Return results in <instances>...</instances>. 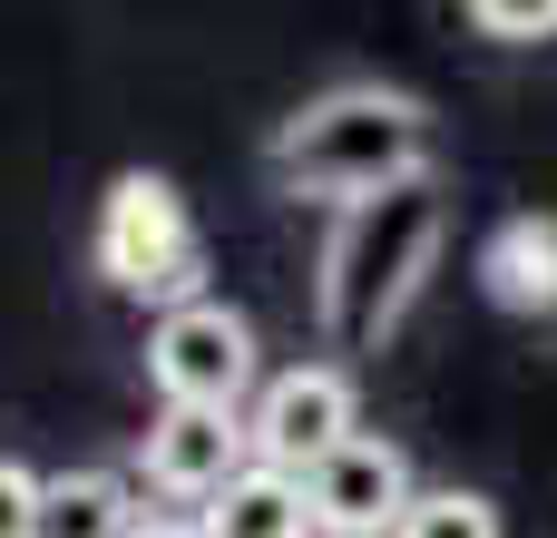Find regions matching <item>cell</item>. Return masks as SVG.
Returning <instances> with one entry per match:
<instances>
[{"label":"cell","mask_w":557,"mask_h":538,"mask_svg":"<svg viewBox=\"0 0 557 538\" xmlns=\"http://www.w3.org/2000/svg\"><path fill=\"white\" fill-rule=\"evenodd\" d=\"M98 274L117 284V294H137V304H157V314H176V304H206V245H196V216H186V196L166 186V176H117L108 186V206H98Z\"/></svg>","instance_id":"3957f363"},{"label":"cell","mask_w":557,"mask_h":538,"mask_svg":"<svg viewBox=\"0 0 557 538\" xmlns=\"http://www.w3.org/2000/svg\"><path fill=\"white\" fill-rule=\"evenodd\" d=\"M39 500H49V480L0 461V538H39Z\"/></svg>","instance_id":"4fadbf2b"},{"label":"cell","mask_w":557,"mask_h":538,"mask_svg":"<svg viewBox=\"0 0 557 538\" xmlns=\"http://www.w3.org/2000/svg\"><path fill=\"white\" fill-rule=\"evenodd\" d=\"M245 431H255V461L264 470H323L343 441H352V372L343 363H294V372H274L264 382V402L245 412Z\"/></svg>","instance_id":"5b68a950"},{"label":"cell","mask_w":557,"mask_h":538,"mask_svg":"<svg viewBox=\"0 0 557 538\" xmlns=\"http://www.w3.org/2000/svg\"><path fill=\"white\" fill-rule=\"evenodd\" d=\"M441 255V186L411 176V186H382L362 206H343L333 245H323V333L343 353H382L421 294Z\"/></svg>","instance_id":"6da1fadb"},{"label":"cell","mask_w":557,"mask_h":538,"mask_svg":"<svg viewBox=\"0 0 557 538\" xmlns=\"http://www.w3.org/2000/svg\"><path fill=\"white\" fill-rule=\"evenodd\" d=\"M147 480L166 490V500H215L225 480H245L255 470V431H245V412H196V402H166L157 421H147Z\"/></svg>","instance_id":"52a82bcc"},{"label":"cell","mask_w":557,"mask_h":538,"mask_svg":"<svg viewBox=\"0 0 557 538\" xmlns=\"http://www.w3.org/2000/svg\"><path fill=\"white\" fill-rule=\"evenodd\" d=\"M470 29L529 49V39H557V0H470Z\"/></svg>","instance_id":"7c38bea8"},{"label":"cell","mask_w":557,"mask_h":538,"mask_svg":"<svg viewBox=\"0 0 557 538\" xmlns=\"http://www.w3.org/2000/svg\"><path fill=\"white\" fill-rule=\"evenodd\" d=\"M147 382H157L166 402L235 412V402L255 392V323H245L235 304H215V294L157 314V333H147Z\"/></svg>","instance_id":"277c9868"},{"label":"cell","mask_w":557,"mask_h":538,"mask_svg":"<svg viewBox=\"0 0 557 538\" xmlns=\"http://www.w3.org/2000/svg\"><path fill=\"white\" fill-rule=\"evenodd\" d=\"M127 529H137V510H127L117 470H59L39 500V538H127Z\"/></svg>","instance_id":"30bf717a"},{"label":"cell","mask_w":557,"mask_h":538,"mask_svg":"<svg viewBox=\"0 0 557 538\" xmlns=\"http://www.w3.org/2000/svg\"><path fill=\"white\" fill-rule=\"evenodd\" d=\"M196 538H313V500H304V480L294 470H245V480H225L215 500H206V519Z\"/></svg>","instance_id":"9c48e42d"},{"label":"cell","mask_w":557,"mask_h":538,"mask_svg":"<svg viewBox=\"0 0 557 538\" xmlns=\"http://www.w3.org/2000/svg\"><path fill=\"white\" fill-rule=\"evenodd\" d=\"M392 538H499V510H490L480 490H421L411 519H401Z\"/></svg>","instance_id":"8fae6325"},{"label":"cell","mask_w":557,"mask_h":538,"mask_svg":"<svg viewBox=\"0 0 557 538\" xmlns=\"http://www.w3.org/2000/svg\"><path fill=\"white\" fill-rule=\"evenodd\" d=\"M480 284L509 314H557V216H509L480 245Z\"/></svg>","instance_id":"ba28073f"},{"label":"cell","mask_w":557,"mask_h":538,"mask_svg":"<svg viewBox=\"0 0 557 538\" xmlns=\"http://www.w3.org/2000/svg\"><path fill=\"white\" fill-rule=\"evenodd\" d=\"M274 176H284L294 196H343V206H362V196H382V186L431 176V118H421V98L372 88V78L323 88V98H304V108L274 127Z\"/></svg>","instance_id":"7a4b0ae2"},{"label":"cell","mask_w":557,"mask_h":538,"mask_svg":"<svg viewBox=\"0 0 557 538\" xmlns=\"http://www.w3.org/2000/svg\"><path fill=\"white\" fill-rule=\"evenodd\" d=\"M304 500H313V529H333V538H392L421 490H411V461L382 431H352L323 470H304Z\"/></svg>","instance_id":"8992f818"},{"label":"cell","mask_w":557,"mask_h":538,"mask_svg":"<svg viewBox=\"0 0 557 538\" xmlns=\"http://www.w3.org/2000/svg\"><path fill=\"white\" fill-rule=\"evenodd\" d=\"M127 538H196V529H186V519H137Z\"/></svg>","instance_id":"5bb4252c"}]
</instances>
